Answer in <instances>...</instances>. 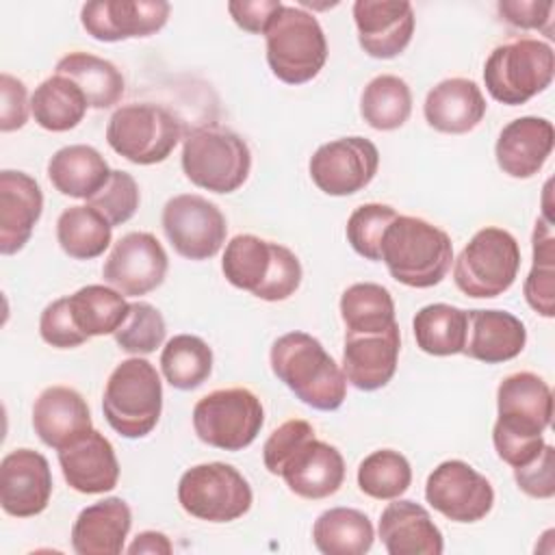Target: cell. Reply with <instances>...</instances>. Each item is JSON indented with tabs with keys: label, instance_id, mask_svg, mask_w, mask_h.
Masks as SVG:
<instances>
[{
	"label": "cell",
	"instance_id": "45",
	"mask_svg": "<svg viewBox=\"0 0 555 555\" xmlns=\"http://www.w3.org/2000/svg\"><path fill=\"white\" fill-rule=\"evenodd\" d=\"M39 334L41 338L56 349H72L89 338L78 330L67 297H59L48 304L39 317Z\"/></svg>",
	"mask_w": 555,
	"mask_h": 555
},
{
	"label": "cell",
	"instance_id": "25",
	"mask_svg": "<svg viewBox=\"0 0 555 555\" xmlns=\"http://www.w3.org/2000/svg\"><path fill=\"white\" fill-rule=\"evenodd\" d=\"M33 429L56 451L91 431V412L82 395L69 386L46 388L33 405Z\"/></svg>",
	"mask_w": 555,
	"mask_h": 555
},
{
	"label": "cell",
	"instance_id": "5",
	"mask_svg": "<svg viewBox=\"0 0 555 555\" xmlns=\"http://www.w3.org/2000/svg\"><path fill=\"white\" fill-rule=\"evenodd\" d=\"M102 412L119 436H147L163 412V382L154 364L139 356L119 362L104 386Z\"/></svg>",
	"mask_w": 555,
	"mask_h": 555
},
{
	"label": "cell",
	"instance_id": "3",
	"mask_svg": "<svg viewBox=\"0 0 555 555\" xmlns=\"http://www.w3.org/2000/svg\"><path fill=\"white\" fill-rule=\"evenodd\" d=\"M392 280L412 288H429L444 280L453 260V243L438 225L397 215L386 228L379 249Z\"/></svg>",
	"mask_w": 555,
	"mask_h": 555
},
{
	"label": "cell",
	"instance_id": "50",
	"mask_svg": "<svg viewBox=\"0 0 555 555\" xmlns=\"http://www.w3.org/2000/svg\"><path fill=\"white\" fill-rule=\"evenodd\" d=\"M173 551L169 538L160 531H143L134 538V542L128 546V553L130 555H137V553H163V555H169Z\"/></svg>",
	"mask_w": 555,
	"mask_h": 555
},
{
	"label": "cell",
	"instance_id": "22",
	"mask_svg": "<svg viewBox=\"0 0 555 555\" xmlns=\"http://www.w3.org/2000/svg\"><path fill=\"white\" fill-rule=\"evenodd\" d=\"M43 210L37 180L24 171H0V254H17L30 238Z\"/></svg>",
	"mask_w": 555,
	"mask_h": 555
},
{
	"label": "cell",
	"instance_id": "35",
	"mask_svg": "<svg viewBox=\"0 0 555 555\" xmlns=\"http://www.w3.org/2000/svg\"><path fill=\"white\" fill-rule=\"evenodd\" d=\"M113 225L91 206H69L56 219V241L74 260H91L111 245Z\"/></svg>",
	"mask_w": 555,
	"mask_h": 555
},
{
	"label": "cell",
	"instance_id": "49",
	"mask_svg": "<svg viewBox=\"0 0 555 555\" xmlns=\"http://www.w3.org/2000/svg\"><path fill=\"white\" fill-rule=\"evenodd\" d=\"M282 7L280 0H236L228 2V11L232 20L236 22L238 28L254 33V35H264L269 22L273 20L275 11Z\"/></svg>",
	"mask_w": 555,
	"mask_h": 555
},
{
	"label": "cell",
	"instance_id": "2",
	"mask_svg": "<svg viewBox=\"0 0 555 555\" xmlns=\"http://www.w3.org/2000/svg\"><path fill=\"white\" fill-rule=\"evenodd\" d=\"M273 375L306 405L332 412L347 397V377L323 345L306 332H288L271 345Z\"/></svg>",
	"mask_w": 555,
	"mask_h": 555
},
{
	"label": "cell",
	"instance_id": "7",
	"mask_svg": "<svg viewBox=\"0 0 555 555\" xmlns=\"http://www.w3.org/2000/svg\"><path fill=\"white\" fill-rule=\"evenodd\" d=\"M555 76L553 48L533 37H516L496 46L483 65L488 93L507 106H520L542 93Z\"/></svg>",
	"mask_w": 555,
	"mask_h": 555
},
{
	"label": "cell",
	"instance_id": "41",
	"mask_svg": "<svg viewBox=\"0 0 555 555\" xmlns=\"http://www.w3.org/2000/svg\"><path fill=\"white\" fill-rule=\"evenodd\" d=\"M412 483V468L405 455L395 449L369 453L358 466V488L377 501L399 499Z\"/></svg>",
	"mask_w": 555,
	"mask_h": 555
},
{
	"label": "cell",
	"instance_id": "23",
	"mask_svg": "<svg viewBox=\"0 0 555 555\" xmlns=\"http://www.w3.org/2000/svg\"><path fill=\"white\" fill-rule=\"evenodd\" d=\"M555 130L544 117H518L512 119L499 132L494 156L503 173L525 180L535 176L553 152Z\"/></svg>",
	"mask_w": 555,
	"mask_h": 555
},
{
	"label": "cell",
	"instance_id": "24",
	"mask_svg": "<svg viewBox=\"0 0 555 555\" xmlns=\"http://www.w3.org/2000/svg\"><path fill=\"white\" fill-rule=\"evenodd\" d=\"M59 464L69 488L82 494H102L117 486L119 462L111 440L98 429L59 451Z\"/></svg>",
	"mask_w": 555,
	"mask_h": 555
},
{
	"label": "cell",
	"instance_id": "6",
	"mask_svg": "<svg viewBox=\"0 0 555 555\" xmlns=\"http://www.w3.org/2000/svg\"><path fill=\"white\" fill-rule=\"evenodd\" d=\"M267 63L275 78L286 85L312 80L327 61V39L319 20L299 9L282 4L264 30Z\"/></svg>",
	"mask_w": 555,
	"mask_h": 555
},
{
	"label": "cell",
	"instance_id": "26",
	"mask_svg": "<svg viewBox=\"0 0 555 555\" xmlns=\"http://www.w3.org/2000/svg\"><path fill=\"white\" fill-rule=\"evenodd\" d=\"M379 540L388 555H440L444 540L429 512L410 499H392L379 516Z\"/></svg>",
	"mask_w": 555,
	"mask_h": 555
},
{
	"label": "cell",
	"instance_id": "38",
	"mask_svg": "<svg viewBox=\"0 0 555 555\" xmlns=\"http://www.w3.org/2000/svg\"><path fill=\"white\" fill-rule=\"evenodd\" d=\"M160 371L173 388L195 390L212 373V349L199 336L178 334L163 347Z\"/></svg>",
	"mask_w": 555,
	"mask_h": 555
},
{
	"label": "cell",
	"instance_id": "21",
	"mask_svg": "<svg viewBox=\"0 0 555 555\" xmlns=\"http://www.w3.org/2000/svg\"><path fill=\"white\" fill-rule=\"evenodd\" d=\"M399 349L401 336L397 323L382 332H345L343 373L347 382L364 392L384 388L397 371Z\"/></svg>",
	"mask_w": 555,
	"mask_h": 555
},
{
	"label": "cell",
	"instance_id": "46",
	"mask_svg": "<svg viewBox=\"0 0 555 555\" xmlns=\"http://www.w3.org/2000/svg\"><path fill=\"white\" fill-rule=\"evenodd\" d=\"M555 449L544 442L542 451L525 466L514 468L518 488L533 499H551L555 494Z\"/></svg>",
	"mask_w": 555,
	"mask_h": 555
},
{
	"label": "cell",
	"instance_id": "19",
	"mask_svg": "<svg viewBox=\"0 0 555 555\" xmlns=\"http://www.w3.org/2000/svg\"><path fill=\"white\" fill-rule=\"evenodd\" d=\"M52 496L48 460L33 449H15L0 462V505L9 516L41 514Z\"/></svg>",
	"mask_w": 555,
	"mask_h": 555
},
{
	"label": "cell",
	"instance_id": "18",
	"mask_svg": "<svg viewBox=\"0 0 555 555\" xmlns=\"http://www.w3.org/2000/svg\"><path fill=\"white\" fill-rule=\"evenodd\" d=\"M275 475L301 499H327L336 494L345 481V460L336 447L310 434L278 464Z\"/></svg>",
	"mask_w": 555,
	"mask_h": 555
},
{
	"label": "cell",
	"instance_id": "1",
	"mask_svg": "<svg viewBox=\"0 0 555 555\" xmlns=\"http://www.w3.org/2000/svg\"><path fill=\"white\" fill-rule=\"evenodd\" d=\"M499 418L492 427L496 455L512 468L531 462L544 447V429L553 416L548 384L529 371L507 375L496 388Z\"/></svg>",
	"mask_w": 555,
	"mask_h": 555
},
{
	"label": "cell",
	"instance_id": "37",
	"mask_svg": "<svg viewBox=\"0 0 555 555\" xmlns=\"http://www.w3.org/2000/svg\"><path fill=\"white\" fill-rule=\"evenodd\" d=\"M412 113V91L395 74L375 76L360 95V115L375 130H397Z\"/></svg>",
	"mask_w": 555,
	"mask_h": 555
},
{
	"label": "cell",
	"instance_id": "10",
	"mask_svg": "<svg viewBox=\"0 0 555 555\" xmlns=\"http://www.w3.org/2000/svg\"><path fill=\"white\" fill-rule=\"evenodd\" d=\"M182 139L180 119L158 104H124L106 126L108 145L134 165L163 163Z\"/></svg>",
	"mask_w": 555,
	"mask_h": 555
},
{
	"label": "cell",
	"instance_id": "33",
	"mask_svg": "<svg viewBox=\"0 0 555 555\" xmlns=\"http://www.w3.org/2000/svg\"><path fill=\"white\" fill-rule=\"evenodd\" d=\"M414 338L421 351L429 356H455L464 351L468 310L451 304L423 306L412 321Z\"/></svg>",
	"mask_w": 555,
	"mask_h": 555
},
{
	"label": "cell",
	"instance_id": "20",
	"mask_svg": "<svg viewBox=\"0 0 555 555\" xmlns=\"http://www.w3.org/2000/svg\"><path fill=\"white\" fill-rule=\"evenodd\" d=\"M353 22L360 48L373 59L399 56L414 33V9L405 0H356Z\"/></svg>",
	"mask_w": 555,
	"mask_h": 555
},
{
	"label": "cell",
	"instance_id": "11",
	"mask_svg": "<svg viewBox=\"0 0 555 555\" xmlns=\"http://www.w3.org/2000/svg\"><path fill=\"white\" fill-rule=\"evenodd\" d=\"M264 425L260 399L247 388H219L193 408V429L202 442L223 451H243Z\"/></svg>",
	"mask_w": 555,
	"mask_h": 555
},
{
	"label": "cell",
	"instance_id": "47",
	"mask_svg": "<svg viewBox=\"0 0 555 555\" xmlns=\"http://www.w3.org/2000/svg\"><path fill=\"white\" fill-rule=\"evenodd\" d=\"M501 17L516 28H533L542 30L546 37H553V2L538 0H501L499 4Z\"/></svg>",
	"mask_w": 555,
	"mask_h": 555
},
{
	"label": "cell",
	"instance_id": "27",
	"mask_svg": "<svg viewBox=\"0 0 555 555\" xmlns=\"http://www.w3.org/2000/svg\"><path fill=\"white\" fill-rule=\"evenodd\" d=\"M132 527V512L119 496L87 505L72 527V548L78 555H119Z\"/></svg>",
	"mask_w": 555,
	"mask_h": 555
},
{
	"label": "cell",
	"instance_id": "13",
	"mask_svg": "<svg viewBox=\"0 0 555 555\" xmlns=\"http://www.w3.org/2000/svg\"><path fill=\"white\" fill-rule=\"evenodd\" d=\"M171 247L189 260H208L225 243L228 223L217 204L195 193L171 197L160 217Z\"/></svg>",
	"mask_w": 555,
	"mask_h": 555
},
{
	"label": "cell",
	"instance_id": "40",
	"mask_svg": "<svg viewBox=\"0 0 555 555\" xmlns=\"http://www.w3.org/2000/svg\"><path fill=\"white\" fill-rule=\"evenodd\" d=\"M533 264L525 280L522 293L527 304L542 317H555V234L546 219L533 228Z\"/></svg>",
	"mask_w": 555,
	"mask_h": 555
},
{
	"label": "cell",
	"instance_id": "43",
	"mask_svg": "<svg viewBox=\"0 0 555 555\" xmlns=\"http://www.w3.org/2000/svg\"><path fill=\"white\" fill-rule=\"evenodd\" d=\"M397 217V210L388 204H362L347 219V241L356 254L366 260L379 262V249L386 228Z\"/></svg>",
	"mask_w": 555,
	"mask_h": 555
},
{
	"label": "cell",
	"instance_id": "15",
	"mask_svg": "<svg viewBox=\"0 0 555 555\" xmlns=\"http://www.w3.org/2000/svg\"><path fill=\"white\" fill-rule=\"evenodd\" d=\"M427 503L453 522H477L494 505L492 483L462 460L438 464L425 483Z\"/></svg>",
	"mask_w": 555,
	"mask_h": 555
},
{
	"label": "cell",
	"instance_id": "12",
	"mask_svg": "<svg viewBox=\"0 0 555 555\" xmlns=\"http://www.w3.org/2000/svg\"><path fill=\"white\" fill-rule=\"evenodd\" d=\"M254 501L247 479L225 462L191 466L178 481V503L199 520L230 522L249 512Z\"/></svg>",
	"mask_w": 555,
	"mask_h": 555
},
{
	"label": "cell",
	"instance_id": "32",
	"mask_svg": "<svg viewBox=\"0 0 555 555\" xmlns=\"http://www.w3.org/2000/svg\"><path fill=\"white\" fill-rule=\"evenodd\" d=\"M312 540L323 555H364L373 546L375 531L364 512L332 507L314 520Z\"/></svg>",
	"mask_w": 555,
	"mask_h": 555
},
{
	"label": "cell",
	"instance_id": "36",
	"mask_svg": "<svg viewBox=\"0 0 555 555\" xmlns=\"http://www.w3.org/2000/svg\"><path fill=\"white\" fill-rule=\"evenodd\" d=\"M67 301L78 330L87 338L115 334L130 310V304L119 291L102 284L82 286L69 295Z\"/></svg>",
	"mask_w": 555,
	"mask_h": 555
},
{
	"label": "cell",
	"instance_id": "14",
	"mask_svg": "<svg viewBox=\"0 0 555 555\" xmlns=\"http://www.w3.org/2000/svg\"><path fill=\"white\" fill-rule=\"evenodd\" d=\"M379 152L364 137H343L317 147L308 171L319 191L345 197L362 191L377 173Z\"/></svg>",
	"mask_w": 555,
	"mask_h": 555
},
{
	"label": "cell",
	"instance_id": "9",
	"mask_svg": "<svg viewBox=\"0 0 555 555\" xmlns=\"http://www.w3.org/2000/svg\"><path fill=\"white\" fill-rule=\"evenodd\" d=\"M520 269L518 241L503 228H481L453 264L455 286L475 299L499 297L514 284Z\"/></svg>",
	"mask_w": 555,
	"mask_h": 555
},
{
	"label": "cell",
	"instance_id": "29",
	"mask_svg": "<svg viewBox=\"0 0 555 555\" xmlns=\"http://www.w3.org/2000/svg\"><path fill=\"white\" fill-rule=\"evenodd\" d=\"M527 343V330L518 317L507 310H468V330L464 351L468 358L501 364L514 360Z\"/></svg>",
	"mask_w": 555,
	"mask_h": 555
},
{
	"label": "cell",
	"instance_id": "44",
	"mask_svg": "<svg viewBox=\"0 0 555 555\" xmlns=\"http://www.w3.org/2000/svg\"><path fill=\"white\" fill-rule=\"evenodd\" d=\"M87 206L95 208L111 225H121L139 208V184L128 171L111 169L108 180L87 199Z\"/></svg>",
	"mask_w": 555,
	"mask_h": 555
},
{
	"label": "cell",
	"instance_id": "34",
	"mask_svg": "<svg viewBox=\"0 0 555 555\" xmlns=\"http://www.w3.org/2000/svg\"><path fill=\"white\" fill-rule=\"evenodd\" d=\"M85 93L65 76L46 78L30 98V113L35 121L50 132H65L76 128L87 113Z\"/></svg>",
	"mask_w": 555,
	"mask_h": 555
},
{
	"label": "cell",
	"instance_id": "16",
	"mask_svg": "<svg viewBox=\"0 0 555 555\" xmlns=\"http://www.w3.org/2000/svg\"><path fill=\"white\" fill-rule=\"evenodd\" d=\"M167 254L150 232H128L111 249L102 278L124 297H141L165 282Z\"/></svg>",
	"mask_w": 555,
	"mask_h": 555
},
{
	"label": "cell",
	"instance_id": "30",
	"mask_svg": "<svg viewBox=\"0 0 555 555\" xmlns=\"http://www.w3.org/2000/svg\"><path fill=\"white\" fill-rule=\"evenodd\" d=\"M111 169L104 156L91 145H65L48 160V178L52 186L76 199H89L108 180Z\"/></svg>",
	"mask_w": 555,
	"mask_h": 555
},
{
	"label": "cell",
	"instance_id": "39",
	"mask_svg": "<svg viewBox=\"0 0 555 555\" xmlns=\"http://www.w3.org/2000/svg\"><path fill=\"white\" fill-rule=\"evenodd\" d=\"M340 317L345 332H382L395 325V301L388 288L375 282L351 284L340 295Z\"/></svg>",
	"mask_w": 555,
	"mask_h": 555
},
{
	"label": "cell",
	"instance_id": "31",
	"mask_svg": "<svg viewBox=\"0 0 555 555\" xmlns=\"http://www.w3.org/2000/svg\"><path fill=\"white\" fill-rule=\"evenodd\" d=\"M54 74L72 80L87 98L91 108H111L124 95V76L106 59L89 52H69L59 63Z\"/></svg>",
	"mask_w": 555,
	"mask_h": 555
},
{
	"label": "cell",
	"instance_id": "4",
	"mask_svg": "<svg viewBox=\"0 0 555 555\" xmlns=\"http://www.w3.org/2000/svg\"><path fill=\"white\" fill-rule=\"evenodd\" d=\"M225 280L264 301H284L301 284V262L284 245L256 234H236L223 251Z\"/></svg>",
	"mask_w": 555,
	"mask_h": 555
},
{
	"label": "cell",
	"instance_id": "42",
	"mask_svg": "<svg viewBox=\"0 0 555 555\" xmlns=\"http://www.w3.org/2000/svg\"><path fill=\"white\" fill-rule=\"evenodd\" d=\"M167 334L163 314L147 301L130 304L126 321L117 327L115 343L132 356H147L163 345Z\"/></svg>",
	"mask_w": 555,
	"mask_h": 555
},
{
	"label": "cell",
	"instance_id": "28",
	"mask_svg": "<svg viewBox=\"0 0 555 555\" xmlns=\"http://www.w3.org/2000/svg\"><path fill=\"white\" fill-rule=\"evenodd\" d=\"M486 98L475 80L447 78L429 89L423 113L427 124L444 134L470 132L486 115Z\"/></svg>",
	"mask_w": 555,
	"mask_h": 555
},
{
	"label": "cell",
	"instance_id": "48",
	"mask_svg": "<svg viewBox=\"0 0 555 555\" xmlns=\"http://www.w3.org/2000/svg\"><path fill=\"white\" fill-rule=\"evenodd\" d=\"M0 93H2V104H0V130L2 132H13L22 128L28 121V93L26 85L2 72L0 76Z\"/></svg>",
	"mask_w": 555,
	"mask_h": 555
},
{
	"label": "cell",
	"instance_id": "17",
	"mask_svg": "<svg viewBox=\"0 0 555 555\" xmlns=\"http://www.w3.org/2000/svg\"><path fill=\"white\" fill-rule=\"evenodd\" d=\"M171 4L163 0H93L82 4L80 24L98 41L150 37L169 20Z\"/></svg>",
	"mask_w": 555,
	"mask_h": 555
},
{
	"label": "cell",
	"instance_id": "8",
	"mask_svg": "<svg viewBox=\"0 0 555 555\" xmlns=\"http://www.w3.org/2000/svg\"><path fill=\"white\" fill-rule=\"evenodd\" d=\"M251 169L247 143L230 128L208 124L191 130L182 145V171L199 189L232 193Z\"/></svg>",
	"mask_w": 555,
	"mask_h": 555
}]
</instances>
